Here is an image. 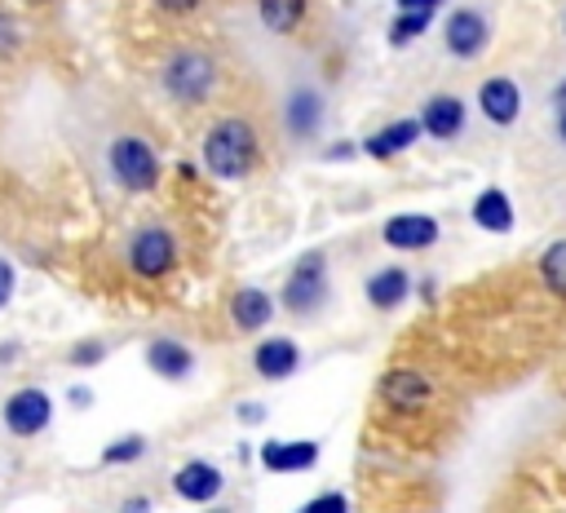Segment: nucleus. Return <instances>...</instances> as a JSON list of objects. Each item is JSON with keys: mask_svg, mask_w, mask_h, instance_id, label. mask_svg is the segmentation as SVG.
I'll use <instances>...</instances> for the list:
<instances>
[{"mask_svg": "<svg viewBox=\"0 0 566 513\" xmlns=\"http://www.w3.org/2000/svg\"><path fill=\"white\" fill-rule=\"evenodd\" d=\"M0 416H4V429H9L13 438H35V433H44L49 420H53V398H49L40 385H27V389H13V394L4 398Z\"/></svg>", "mask_w": 566, "mask_h": 513, "instance_id": "7", "label": "nucleus"}, {"mask_svg": "<svg viewBox=\"0 0 566 513\" xmlns=\"http://www.w3.org/2000/svg\"><path fill=\"white\" fill-rule=\"evenodd\" d=\"M22 44H27L22 22H18L9 9H0V62H13V57L22 53Z\"/></svg>", "mask_w": 566, "mask_h": 513, "instance_id": "25", "label": "nucleus"}, {"mask_svg": "<svg viewBox=\"0 0 566 513\" xmlns=\"http://www.w3.org/2000/svg\"><path fill=\"white\" fill-rule=\"evenodd\" d=\"M469 217H473V226L486 230V234H509L513 221H517V217H513V199L504 195V186H486V190H478Z\"/></svg>", "mask_w": 566, "mask_h": 513, "instance_id": "18", "label": "nucleus"}, {"mask_svg": "<svg viewBox=\"0 0 566 513\" xmlns=\"http://www.w3.org/2000/svg\"><path fill=\"white\" fill-rule=\"evenodd\" d=\"M270 318H274V296H270L265 287H239V292H234V301H230V323H234L239 332H261V327H270Z\"/></svg>", "mask_w": 566, "mask_h": 513, "instance_id": "20", "label": "nucleus"}, {"mask_svg": "<svg viewBox=\"0 0 566 513\" xmlns=\"http://www.w3.org/2000/svg\"><path fill=\"white\" fill-rule=\"evenodd\" d=\"M124 513H150V495H128L124 500Z\"/></svg>", "mask_w": 566, "mask_h": 513, "instance_id": "33", "label": "nucleus"}, {"mask_svg": "<svg viewBox=\"0 0 566 513\" xmlns=\"http://www.w3.org/2000/svg\"><path fill=\"white\" fill-rule=\"evenodd\" d=\"M88 398H93L88 389H71V402H75V407H88Z\"/></svg>", "mask_w": 566, "mask_h": 513, "instance_id": "35", "label": "nucleus"}, {"mask_svg": "<svg viewBox=\"0 0 566 513\" xmlns=\"http://www.w3.org/2000/svg\"><path fill=\"white\" fill-rule=\"evenodd\" d=\"M261 464H265L270 473H305V469L318 464V442H310V438H301V442L270 438V442L261 447Z\"/></svg>", "mask_w": 566, "mask_h": 513, "instance_id": "17", "label": "nucleus"}, {"mask_svg": "<svg viewBox=\"0 0 566 513\" xmlns=\"http://www.w3.org/2000/svg\"><path fill=\"white\" fill-rule=\"evenodd\" d=\"M478 111L491 128H513L522 119V88L513 75H486L478 84Z\"/></svg>", "mask_w": 566, "mask_h": 513, "instance_id": "10", "label": "nucleus"}, {"mask_svg": "<svg viewBox=\"0 0 566 513\" xmlns=\"http://www.w3.org/2000/svg\"><path fill=\"white\" fill-rule=\"evenodd\" d=\"M9 296H13V265L0 261V310L9 305Z\"/></svg>", "mask_w": 566, "mask_h": 513, "instance_id": "29", "label": "nucleus"}, {"mask_svg": "<svg viewBox=\"0 0 566 513\" xmlns=\"http://www.w3.org/2000/svg\"><path fill=\"white\" fill-rule=\"evenodd\" d=\"M486 44H491V18H486V9L460 4V9L447 13V22H442V49L455 62H478L486 53Z\"/></svg>", "mask_w": 566, "mask_h": 513, "instance_id": "5", "label": "nucleus"}, {"mask_svg": "<svg viewBox=\"0 0 566 513\" xmlns=\"http://www.w3.org/2000/svg\"><path fill=\"white\" fill-rule=\"evenodd\" d=\"M146 456V438L142 433H124L119 442H111L106 451H102V464H133V460H142Z\"/></svg>", "mask_w": 566, "mask_h": 513, "instance_id": "24", "label": "nucleus"}, {"mask_svg": "<svg viewBox=\"0 0 566 513\" xmlns=\"http://www.w3.org/2000/svg\"><path fill=\"white\" fill-rule=\"evenodd\" d=\"M102 358H106V341H97V336H84L71 345V367H97Z\"/></svg>", "mask_w": 566, "mask_h": 513, "instance_id": "26", "label": "nucleus"}, {"mask_svg": "<svg viewBox=\"0 0 566 513\" xmlns=\"http://www.w3.org/2000/svg\"><path fill=\"white\" fill-rule=\"evenodd\" d=\"M22 4H31V9H40V4H49V0H22Z\"/></svg>", "mask_w": 566, "mask_h": 513, "instance_id": "37", "label": "nucleus"}, {"mask_svg": "<svg viewBox=\"0 0 566 513\" xmlns=\"http://www.w3.org/2000/svg\"><path fill=\"white\" fill-rule=\"evenodd\" d=\"M363 296H367V305H371V310L389 314V310H398V305L411 296V274H407L402 265H380V270H371V274H367Z\"/></svg>", "mask_w": 566, "mask_h": 513, "instance_id": "14", "label": "nucleus"}, {"mask_svg": "<svg viewBox=\"0 0 566 513\" xmlns=\"http://www.w3.org/2000/svg\"><path fill=\"white\" fill-rule=\"evenodd\" d=\"M539 283H544L557 301H566V239H553V243L539 252Z\"/></svg>", "mask_w": 566, "mask_h": 513, "instance_id": "22", "label": "nucleus"}, {"mask_svg": "<svg viewBox=\"0 0 566 513\" xmlns=\"http://www.w3.org/2000/svg\"><path fill=\"white\" fill-rule=\"evenodd\" d=\"M128 270L142 274V279H164L172 265H177V239L168 226H137L128 234Z\"/></svg>", "mask_w": 566, "mask_h": 513, "instance_id": "6", "label": "nucleus"}, {"mask_svg": "<svg viewBox=\"0 0 566 513\" xmlns=\"http://www.w3.org/2000/svg\"><path fill=\"white\" fill-rule=\"evenodd\" d=\"M106 164H111V177L128 190V195H150L159 186V150L137 137V133H124L106 146Z\"/></svg>", "mask_w": 566, "mask_h": 513, "instance_id": "3", "label": "nucleus"}, {"mask_svg": "<svg viewBox=\"0 0 566 513\" xmlns=\"http://www.w3.org/2000/svg\"><path fill=\"white\" fill-rule=\"evenodd\" d=\"M203 168L217 177V181H248L261 164V137H256V124L248 115H221L208 133H203Z\"/></svg>", "mask_w": 566, "mask_h": 513, "instance_id": "1", "label": "nucleus"}, {"mask_svg": "<svg viewBox=\"0 0 566 513\" xmlns=\"http://www.w3.org/2000/svg\"><path fill=\"white\" fill-rule=\"evenodd\" d=\"M416 142H420V119L407 115V119H389L385 128H376V133L363 142V150H367L371 159H394V155L411 150Z\"/></svg>", "mask_w": 566, "mask_h": 513, "instance_id": "19", "label": "nucleus"}, {"mask_svg": "<svg viewBox=\"0 0 566 513\" xmlns=\"http://www.w3.org/2000/svg\"><path fill=\"white\" fill-rule=\"evenodd\" d=\"M398 9H424V13H438L447 0H394Z\"/></svg>", "mask_w": 566, "mask_h": 513, "instance_id": "31", "label": "nucleus"}, {"mask_svg": "<svg viewBox=\"0 0 566 513\" xmlns=\"http://www.w3.org/2000/svg\"><path fill=\"white\" fill-rule=\"evenodd\" d=\"M349 155H354V146H349V142H336V146L327 150V159H349Z\"/></svg>", "mask_w": 566, "mask_h": 513, "instance_id": "34", "label": "nucleus"}, {"mask_svg": "<svg viewBox=\"0 0 566 513\" xmlns=\"http://www.w3.org/2000/svg\"><path fill=\"white\" fill-rule=\"evenodd\" d=\"M323 115H327V102L314 84H292L287 97H283V128L292 142H310L318 137L323 128Z\"/></svg>", "mask_w": 566, "mask_h": 513, "instance_id": "9", "label": "nucleus"}, {"mask_svg": "<svg viewBox=\"0 0 566 513\" xmlns=\"http://www.w3.org/2000/svg\"><path fill=\"white\" fill-rule=\"evenodd\" d=\"M380 402L398 416H416L433 402V380L416 367H394V371L380 376Z\"/></svg>", "mask_w": 566, "mask_h": 513, "instance_id": "8", "label": "nucleus"}, {"mask_svg": "<svg viewBox=\"0 0 566 513\" xmlns=\"http://www.w3.org/2000/svg\"><path fill=\"white\" fill-rule=\"evenodd\" d=\"M155 4H159L164 13H177V18H186V13H195L203 0H155Z\"/></svg>", "mask_w": 566, "mask_h": 513, "instance_id": "28", "label": "nucleus"}, {"mask_svg": "<svg viewBox=\"0 0 566 513\" xmlns=\"http://www.w3.org/2000/svg\"><path fill=\"white\" fill-rule=\"evenodd\" d=\"M221 84V66L203 49H172L159 66V88L177 106H203Z\"/></svg>", "mask_w": 566, "mask_h": 513, "instance_id": "2", "label": "nucleus"}, {"mask_svg": "<svg viewBox=\"0 0 566 513\" xmlns=\"http://www.w3.org/2000/svg\"><path fill=\"white\" fill-rule=\"evenodd\" d=\"M221 486H226V478H221V469L212 460H190V464H181L172 473V491L181 500H190V504H212L221 495Z\"/></svg>", "mask_w": 566, "mask_h": 513, "instance_id": "13", "label": "nucleus"}, {"mask_svg": "<svg viewBox=\"0 0 566 513\" xmlns=\"http://www.w3.org/2000/svg\"><path fill=\"white\" fill-rule=\"evenodd\" d=\"M146 367L159 376V380H186L195 371V354L177 341V336H155L146 345Z\"/></svg>", "mask_w": 566, "mask_h": 513, "instance_id": "16", "label": "nucleus"}, {"mask_svg": "<svg viewBox=\"0 0 566 513\" xmlns=\"http://www.w3.org/2000/svg\"><path fill=\"white\" fill-rule=\"evenodd\" d=\"M208 513H226V509H208Z\"/></svg>", "mask_w": 566, "mask_h": 513, "instance_id": "38", "label": "nucleus"}, {"mask_svg": "<svg viewBox=\"0 0 566 513\" xmlns=\"http://www.w3.org/2000/svg\"><path fill=\"white\" fill-rule=\"evenodd\" d=\"M416 119H420V133L424 137L455 142L464 133V124H469V106H464L460 93H433V97H424V106H420Z\"/></svg>", "mask_w": 566, "mask_h": 513, "instance_id": "11", "label": "nucleus"}, {"mask_svg": "<svg viewBox=\"0 0 566 513\" xmlns=\"http://www.w3.org/2000/svg\"><path fill=\"white\" fill-rule=\"evenodd\" d=\"M553 102H557V106H566V80H562V84L553 88Z\"/></svg>", "mask_w": 566, "mask_h": 513, "instance_id": "36", "label": "nucleus"}, {"mask_svg": "<svg viewBox=\"0 0 566 513\" xmlns=\"http://www.w3.org/2000/svg\"><path fill=\"white\" fill-rule=\"evenodd\" d=\"M301 513H349V504H345V495H340V491H323V495H314Z\"/></svg>", "mask_w": 566, "mask_h": 513, "instance_id": "27", "label": "nucleus"}, {"mask_svg": "<svg viewBox=\"0 0 566 513\" xmlns=\"http://www.w3.org/2000/svg\"><path fill=\"white\" fill-rule=\"evenodd\" d=\"M301 367V349L292 336H265L256 349H252V371L261 380H287L292 371Z\"/></svg>", "mask_w": 566, "mask_h": 513, "instance_id": "15", "label": "nucleus"}, {"mask_svg": "<svg viewBox=\"0 0 566 513\" xmlns=\"http://www.w3.org/2000/svg\"><path fill=\"white\" fill-rule=\"evenodd\" d=\"M279 301H283V310L296 314V318L314 314V310L327 301V256H323V252H305V256L287 270Z\"/></svg>", "mask_w": 566, "mask_h": 513, "instance_id": "4", "label": "nucleus"}, {"mask_svg": "<svg viewBox=\"0 0 566 513\" xmlns=\"http://www.w3.org/2000/svg\"><path fill=\"white\" fill-rule=\"evenodd\" d=\"M429 22H433V13H424V9H398L394 22H389V44L394 49H407L416 35L429 31Z\"/></svg>", "mask_w": 566, "mask_h": 513, "instance_id": "23", "label": "nucleus"}, {"mask_svg": "<svg viewBox=\"0 0 566 513\" xmlns=\"http://www.w3.org/2000/svg\"><path fill=\"white\" fill-rule=\"evenodd\" d=\"M305 9H310V0H256V18L274 35H292L305 22Z\"/></svg>", "mask_w": 566, "mask_h": 513, "instance_id": "21", "label": "nucleus"}, {"mask_svg": "<svg viewBox=\"0 0 566 513\" xmlns=\"http://www.w3.org/2000/svg\"><path fill=\"white\" fill-rule=\"evenodd\" d=\"M234 416H239L243 425H256V420H265V407H256V402H239Z\"/></svg>", "mask_w": 566, "mask_h": 513, "instance_id": "30", "label": "nucleus"}, {"mask_svg": "<svg viewBox=\"0 0 566 513\" xmlns=\"http://www.w3.org/2000/svg\"><path fill=\"white\" fill-rule=\"evenodd\" d=\"M438 221L429 212H394L385 226H380V239L394 248V252H424L438 243Z\"/></svg>", "mask_w": 566, "mask_h": 513, "instance_id": "12", "label": "nucleus"}, {"mask_svg": "<svg viewBox=\"0 0 566 513\" xmlns=\"http://www.w3.org/2000/svg\"><path fill=\"white\" fill-rule=\"evenodd\" d=\"M553 137H557V146L566 150V106H557V115H553Z\"/></svg>", "mask_w": 566, "mask_h": 513, "instance_id": "32", "label": "nucleus"}]
</instances>
